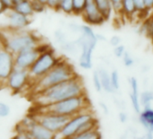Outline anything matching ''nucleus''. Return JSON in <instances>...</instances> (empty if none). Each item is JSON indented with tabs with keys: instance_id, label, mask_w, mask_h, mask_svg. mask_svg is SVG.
Returning a JSON list of instances; mask_svg holds the SVG:
<instances>
[{
	"instance_id": "1",
	"label": "nucleus",
	"mask_w": 153,
	"mask_h": 139,
	"mask_svg": "<svg viewBox=\"0 0 153 139\" xmlns=\"http://www.w3.org/2000/svg\"><path fill=\"white\" fill-rule=\"evenodd\" d=\"M85 93L86 89L83 80L78 75L70 80L47 88L39 93L31 94V99L36 107H40Z\"/></svg>"
},
{
	"instance_id": "2",
	"label": "nucleus",
	"mask_w": 153,
	"mask_h": 139,
	"mask_svg": "<svg viewBox=\"0 0 153 139\" xmlns=\"http://www.w3.org/2000/svg\"><path fill=\"white\" fill-rule=\"evenodd\" d=\"M77 75L78 74L76 73L74 66L67 60L62 58L50 71L32 84L30 86L31 94L39 93L47 88L70 80Z\"/></svg>"
},
{
	"instance_id": "3",
	"label": "nucleus",
	"mask_w": 153,
	"mask_h": 139,
	"mask_svg": "<svg viewBox=\"0 0 153 139\" xmlns=\"http://www.w3.org/2000/svg\"><path fill=\"white\" fill-rule=\"evenodd\" d=\"M91 109V101L87 93L68 98L46 106L37 107L34 112H45L71 118L83 111Z\"/></svg>"
},
{
	"instance_id": "4",
	"label": "nucleus",
	"mask_w": 153,
	"mask_h": 139,
	"mask_svg": "<svg viewBox=\"0 0 153 139\" xmlns=\"http://www.w3.org/2000/svg\"><path fill=\"white\" fill-rule=\"evenodd\" d=\"M96 129H99V120L91 108L69 118L62 130L56 135V139H68Z\"/></svg>"
},
{
	"instance_id": "5",
	"label": "nucleus",
	"mask_w": 153,
	"mask_h": 139,
	"mask_svg": "<svg viewBox=\"0 0 153 139\" xmlns=\"http://www.w3.org/2000/svg\"><path fill=\"white\" fill-rule=\"evenodd\" d=\"M80 36L74 40L80 49V57L78 60L79 67L84 70L92 68L93 51L98 44L97 34L94 32L91 26L88 24L80 25Z\"/></svg>"
},
{
	"instance_id": "6",
	"label": "nucleus",
	"mask_w": 153,
	"mask_h": 139,
	"mask_svg": "<svg viewBox=\"0 0 153 139\" xmlns=\"http://www.w3.org/2000/svg\"><path fill=\"white\" fill-rule=\"evenodd\" d=\"M2 42L5 49L13 55H16L23 50L35 49L42 42L36 33L29 31H11L3 36Z\"/></svg>"
},
{
	"instance_id": "7",
	"label": "nucleus",
	"mask_w": 153,
	"mask_h": 139,
	"mask_svg": "<svg viewBox=\"0 0 153 139\" xmlns=\"http://www.w3.org/2000/svg\"><path fill=\"white\" fill-rule=\"evenodd\" d=\"M63 58L58 57L56 51L50 47L48 49L39 54L37 60L28 70L31 81V85L48 71H50Z\"/></svg>"
},
{
	"instance_id": "8",
	"label": "nucleus",
	"mask_w": 153,
	"mask_h": 139,
	"mask_svg": "<svg viewBox=\"0 0 153 139\" xmlns=\"http://www.w3.org/2000/svg\"><path fill=\"white\" fill-rule=\"evenodd\" d=\"M49 48L50 46L48 44H45L41 42L35 49H26L14 55V67L29 70L39 58V54L48 49Z\"/></svg>"
},
{
	"instance_id": "9",
	"label": "nucleus",
	"mask_w": 153,
	"mask_h": 139,
	"mask_svg": "<svg viewBox=\"0 0 153 139\" xmlns=\"http://www.w3.org/2000/svg\"><path fill=\"white\" fill-rule=\"evenodd\" d=\"M4 85L13 93H20L23 92L29 86H31L29 71L14 67L9 77L5 81Z\"/></svg>"
},
{
	"instance_id": "10",
	"label": "nucleus",
	"mask_w": 153,
	"mask_h": 139,
	"mask_svg": "<svg viewBox=\"0 0 153 139\" xmlns=\"http://www.w3.org/2000/svg\"><path fill=\"white\" fill-rule=\"evenodd\" d=\"M32 114L35 116L39 124H40L42 127H44L45 129H48L56 135L62 130V129L65 127V125L67 123L69 120L68 117L56 115L53 113L34 112Z\"/></svg>"
},
{
	"instance_id": "11",
	"label": "nucleus",
	"mask_w": 153,
	"mask_h": 139,
	"mask_svg": "<svg viewBox=\"0 0 153 139\" xmlns=\"http://www.w3.org/2000/svg\"><path fill=\"white\" fill-rule=\"evenodd\" d=\"M14 69V55L5 49L0 39V84H5V81Z\"/></svg>"
},
{
	"instance_id": "12",
	"label": "nucleus",
	"mask_w": 153,
	"mask_h": 139,
	"mask_svg": "<svg viewBox=\"0 0 153 139\" xmlns=\"http://www.w3.org/2000/svg\"><path fill=\"white\" fill-rule=\"evenodd\" d=\"M86 24L90 26H100L106 22L105 18L99 10L94 0H86V4L81 15Z\"/></svg>"
},
{
	"instance_id": "13",
	"label": "nucleus",
	"mask_w": 153,
	"mask_h": 139,
	"mask_svg": "<svg viewBox=\"0 0 153 139\" xmlns=\"http://www.w3.org/2000/svg\"><path fill=\"white\" fill-rule=\"evenodd\" d=\"M7 29L11 31H22L28 28L30 24V19L13 9L7 10L5 13Z\"/></svg>"
},
{
	"instance_id": "14",
	"label": "nucleus",
	"mask_w": 153,
	"mask_h": 139,
	"mask_svg": "<svg viewBox=\"0 0 153 139\" xmlns=\"http://www.w3.org/2000/svg\"><path fill=\"white\" fill-rule=\"evenodd\" d=\"M129 85H130V90H131L129 93L131 105H132L134 111L138 115L142 111V106L140 102V86H139V82L137 78L134 76L130 77Z\"/></svg>"
},
{
	"instance_id": "15",
	"label": "nucleus",
	"mask_w": 153,
	"mask_h": 139,
	"mask_svg": "<svg viewBox=\"0 0 153 139\" xmlns=\"http://www.w3.org/2000/svg\"><path fill=\"white\" fill-rule=\"evenodd\" d=\"M138 120L146 132L153 134V108L144 107L138 114Z\"/></svg>"
},
{
	"instance_id": "16",
	"label": "nucleus",
	"mask_w": 153,
	"mask_h": 139,
	"mask_svg": "<svg viewBox=\"0 0 153 139\" xmlns=\"http://www.w3.org/2000/svg\"><path fill=\"white\" fill-rule=\"evenodd\" d=\"M27 132L30 139H56V134L45 129L38 122Z\"/></svg>"
},
{
	"instance_id": "17",
	"label": "nucleus",
	"mask_w": 153,
	"mask_h": 139,
	"mask_svg": "<svg viewBox=\"0 0 153 139\" xmlns=\"http://www.w3.org/2000/svg\"><path fill=\"white\" fill-rule=\"evenodd\" d=\"M100 75V82H101V86H102V91H104L107 93H114L115 91L112 87L111 84V80H110V73L104 67H100L97 69Z\"/></svg>"
},
{
	"instance_id": "18",
	"label": "nucleus",
	"mask_w": 153,
	"mask_h": 139,
	"mask_svg": "<svg viewBox=\"0 0 153 139\" xmlns=\"http://www.w3.org/2000/svg\"><path fill=\"white\" fill-rule=\"evenodd\" d=\"M14 11L28 16V17H31L35 13L33 11V7H32V3L30 0H21L17 3L14 4V6L13 8Z\"/></svg>"
},
{
	"instance_id": "19",
	"label": "nucleus",
	"mask_w": 153,
	"mask_h": 139,
	"mask_svg": "<svg viewBox=\"0 0 153 139\" xmlns=\"http://www.w3.org/2000/svg\"><path fill=\"white\" fill-rule=\"evenodd\" d=\"M94 1H95L99 10L102 13L103 17L105 18L106 22L108 21L111 18L112 13H114L110 0H94Z\"/></svg>"
},
{
	"instance_id": "20",
	"label": "nucleus",
	"mask_w": 153,
	"mask_h": 139,
	"mask_svg": "<svg viewBox=\"0 0 153 139\" xmlns=\"http://www.w3.org/2000/svg\"><path fill=\"white\" fill-rule=\"evenodd\" d=\"M137 13L136 7L133 0H123L122 3V13L127 18H131Z\"/></svg>"
},
{
	"instance_id": "21",
	"label": "nucleus",
	"mask_w": 153,
	"mask_h": 139,
	"mask_svg": "<svg viewBox=\"0 0 153 139\" xmlns=\"http://www.w3.org/2000/svg\"><path fill=\"white\" fill-rule=\"evenodd\" d=\"M68 139H102V134L99 129L77 134Z\"/></svg>"
},
{
	"instance_id": "22",
	"label": "nucleus",
	"mask_w": 153,
	"mask_h": 139,
	"mask_svg": "<svg viewBox=\"0 0 153 139\" xmlns=\"http://www.w3.org/2000/svg\"><path fill=\"white\" fill-rule=\"evenodd\" d=\"M140 102L142 108L151 107L153 102L152 90H145L142 93H140Z\"/></svg>"
},
{
	"instance_id": "23",
	"label": "nucleus",
	"mask_w": 153,
	"mask_h": 139,
	"mask_svg": "<svg viewBox=\"0 0 153 139\" xmlns=\"http://www.w3.org/2000/svg\"><path fill=\"white\" fill-rule=\"evenodd\" d=\"M56 11H61L65 14H74L73 0H60Z\"/></svg>"
},
{
	"instance_id": "24",
	"label": "nucleus",
	"mask_w": 153,
	"mask_h": 139,
	"mask_svg": "<svg viewBox=\"0 0 153 139\" xmlns=\"http://www.w3.org/2000/svg\"><path fill=\"white\" fill-rule=\"evenodd\" d=\"M60 48L62 49V50H64L65 52L69 53V54H75V53H77V51L79 49L74 40V41L67 40L63 45H61Z\"/></svg>"
},
{
	"instance_id": "25",
	"label": "nucleus",
	"mask_w": 153,
	"mask_h": 139,
	"mask_svg": "<svg viewBox=\"0 0 153 139\" xmlns=\"http://www.w3.org/2000/svg\"><path fill=\"white\" fill-rule=\"evenodd\" d=\"M110 80L115 93L117 92L120 89V75L117 70L115 69L110 72Z\"/></svg>"
},
{
	"instance_id": "26",
	"label": "nucleus",
	"mask_w": 153,
	"mask_h": 139,
	"mask_svg": "<svg viewBox=\"0 0 153 139\" xmlns=\"http://www.w3.org/2000/svg\"><path fill=\"white\" fill-rule=\"evenodd\" d=\"M151 25H152V16L150 18H146L143 22L139 27V32L146 37L149 38L150 31H151Z\"/></svg>"
},
{
	"instance_id": "27",
	"label": "nucleus",
	"mask_w": 153,
	"mask_h": 139,
	"mask_svg": "<svg viewBox=\"0 0 153 139\" xmlns=\"http://www.w3.org/2000/svg\"><path fill=\"white\" fill-rule=\"evenodd\" d=\"M85 4H86V0H73L74 14L81 16L82 13V11L84 9Z\"/></svg>"
},
{
	"instance_id": "28",
	"label": "nucleus",
	"mask_w": 153,
	"mask_h": 139,
	"mask_svg": "<svg viewBox=\"0 0 153 139\" xmlns=\"http://www.w3.org/2000/svg\"><path fill=\"white\" fill-rule=\"evenodd\" d=\"M122 61H123V64L127 68H130L134 66L135 64V60L134 58V57L131 55V53H129L127 50L126 51V53L124 54L123 58H122Z\"/></svg>"
},
{
	"instance_id": "29",
	"label": "nucleus",
	"mask_w": 153,
	"mask_h": 139,
	"mask_svg": "<svg viewBox=\"0 0 153 139\" xmlns=\"http://www.w3.org/2000/svg\"><path fill=\"white\" fill-rule=\"evenodd\" d=\"M92 84H93L94 89L98 93L102 92L101 82H100V75H99L98 70H94L93 73H92Z\"/></svg>"
},
{
	"instance_id": "30",
	"label": "nucleus",
	"mask_w": 153,
	"mask_h": 139,
	"mask_svg": "<svg viewBox=\"0 0 153 139\" xmlns=\"http://www.w3.org/2000/svg\"><path fill=\"white\" fill-rule=\"evenodd\" d=\"M54 37H55V40L56 41V43L59 45V47L61 45H63L65 41H67V38H66V35L65 33L62 31V30H56L54 32Z\"/></svg>"
},
{
	"instance_id": "31",
	"label": "nucleus",
	"mask_w": 153,
	"mask_h": 139,
	"mask_svg": "<svg viewBox=\"0 0 153 139\" xmlns=\"http://www.w3.org/2000/svg\"><path fill=\"white\" fill-rule=\"evenodd\" d=\"M134 3V5L136 7V11L137 13L142 15V14H147L148 15V11L145 8V4H144V0H133Z\"/></svg>"
},
{
	"instance_id": "32",
	"label": "nucleus",
	"mask_w": 153,
	"mask_h": 139,
	"mask_svg": "<svg viewBox=\"0 0 153 139\" xmlns=\"http://www.w3.org/2000/svg\"><path fill=\"white\" fill-rule=\"evenodd\" d=\"M10 113H11L10 106L4 102H0V119L8 117Z\"/></svg>"
},
{
	"instance_id": "33",
	"label": "nucleus",
	"mask_w": 153,
	"mask_h": 139,
	"mask_svg": "<svg viewBox=\"0 0 153 139\" xmlns=\"http://www.w3.org/2000/svg\"><path fill=\"white\" fill-rule=\"evenodd\" d=\"M31 3H32V7H33L34 13H43L45 11V9L47 8L46 4H43L37 0H33V1H31Z\"/></svg>"
},
{
	"instance_id": "34",
	"label": "nucleus",
	"mask_w": 153,
	"mask_h": 139,
	"mask_svg": "<svg viewBox=\"0 0 153 139\" xmlns=\"http://www.w3.org/2000/svg\"><path fill=\"white\" fill-rule=\"evenodd\" d=\"M126 47L123 45V44H120L117 47L114 48V50H113V53H114V56L117 58H122L124 54L126 53Z\"/></svg>"
},
{
	"instance_id": "35",
	"label": "nucleus",
	"mask_w": 153,
	"mask_h": 139,
	"mask_svg": "<svg viewBox=\"0 0 153 139\" xmlns=\"http://www.w3.org/2000/svg\"><path fill=\"white\" fill-rule=\"evenodd\" d=\"M111 4H112V8H113V12L116 13H122V3L123 0H110Z\"/></svg>"
},
{
	"instance_id": "36",
	"label": "nucleus",
	"mask_w": 153,
	"mask_h": 139,
	"mask_svg": "<svg viewBox=\"0 0 153 139\" xmlns=\"http://www.w3.org/2000/svg\"><path fill=\"white\" fill-rule=\"evenodd\" d=\"M121 42H122V40H121V38H120L118 35H113V36L109 39V43H110V45L113 46L114 48L117 47V46H118V45H120V44H122Z\"/></svg>"
},
{
	"instance_id": "37",
	"label": "nucleus",
	"mask_w": 153,
	"mask_h": 139,
	"mask_svg": "<svg viewBox=\"0 0 153 139\" xmlns=\"http://www.w3.org/2000/svg\"><path fill=\"white\" fill-rule=\"evenodd\" d=\"M12 139H30L27 131H21V132H15L14 136Z\"/></svg>"
},
{
	"instance_id": "38",
	"label": "nucleus",
	"mask_w": 153,
	"mask_h": 139,
	"mask_svg": "<svg viewBox=\"0 0 153 139\" xmlns=\"http://www.w3.org/2000/svg\"><path fill=\"white\" fill-rule=\"evenodd\" d=\"M60 0H48L47 2V7L53 9V10H57V6L59 4Z\"/></svg>"
},
{
	"instance_id": "39",
	"label": "nucleus",
	"mask_w": 153,
	"mask_h": 139,
	"mask_svg": "<svg viewBox=\"0 0 153 139\" xmlns=\"http://www.w3.org/2000/svg\"><path fill=\"white\" fill-rule=\"evenodd\" d=\"M118 120H119V121L121 123L125 124V123H126L128 121L129 116H128V114L126 111H120L119 114H118Z\"/></svg>"
},
{
	"instance_id": "40",
	"label": "nucleus",
	"mask_w": 153,
	"mask_h": 139,
	"mask_svg": "<svg viewBox=\"0 0 153 139\" xmlns=\"http://www.w3.org/2000/svg\"><path fill=\"white\" fill-rule=\"evenodd\" d=\"M2 2V4H4V6L6 8V10H11L13 8L15 2L13 0H0Z\"/></svg>"
},
{
	"instance_id": "41",
	"label": "nucleus",
	"mask_w": 153,
	"mask_h": 139,
	"mask_svg": "<svg viewBox=\"0 0 153 139\" xmlns=\"http://www.w3.org/2000/svg\"><path fill=\"white\" fill-rule=\"evenodd\" d=\"M68 27H69V29L73 31V32H79L80 31V25L79 24H77V23H69V25H68Z\"/></svg>"
},
{
	"instance_id": "42",
	"label": "nucleus",
	"mask_w": 153,
	"mask_h": 139,
	"mask_svg": "<svg viewBox=\"0 0 153 139\" xmlns=\"http://www.w3.org/2000/svg\"><path fill=\"white\" fill-rule=\"evenodd\" d=\"M144 4L148 12L153 11V0H144Z\"/></svg>"
},
{
	"instance_id": "43",
	"label": "nucleus",
	"mask_w": 153,
	"mask_h": 139,
	"mask_svg": "<svg viewBox=\"0 0 153 139\" xmlns=\"http://www.w3.org/2000/svg\"><path fill=\"white\" fill-rule=\"evenodd\" d=\"M100 106L101 110L103 111V112H104L105 114H108L109 110H108V106H107V104H106V103H104V102H100Z\"/></svg>"
},
{
	"instance_id": "44",
	"label": "nucleus",
	"mask_w": 153,
	"mask_h": 139,
	"mask_svg": "<svg viewBox=\"0 0 153 139\" xmlns=\"http://www.w3.org/2000/svg\"><path fill=\"white\" fill-rule=\"evenodd\" d=\"M149 39L152 40V42L153 44V16H152V25H151V31H150Z\"/></svg>"
},
{
	"instance_id": "45",
	"label": "nucleus",
	"mask_w": 153,
	"mask_h": 139,
	"mask_svg": "<svg viewBox=\"0 0 153 139\" xmlns=\"http://www.w3.org/2000/svg\"><path fill=\"white\" fill-rule=\"evenodd\" d=\"M6 8L4 6V4H2V2L0 1V15H2V14H4V13H6Z\"/></svg>"
},
{
	"instance_id": "46",
	"label": "nucleus",
	"mask_w": 153,
	"mask_h": 139,
	"mask_svg": "<svg viewBox=\"0 0 153 139\" xmlns=\"http://www.w3.org/2000/svg\"><path fill=\"white\" fill-rule=\"evenodd\" d=\"M145 139H153V134L151 132H147L145 135Z\"/></svg>"
},
{
	"instance_id": "47",
	"label": "nucleus",
	"mask_w": 153,
	"mask_h": 139,
	"mask_svg": "<svg viewBox=\"0 0 153 139\" xmlns=\"http://www.w3.org/2000/svg\"><path fill=\"white\" fill-rule=\"evenodd\" d=\"M37 1H39V2H40L41 4H46V5H47V2H48V0H37Z\"/></svg>"
},
{
	"instance_id": "48",
	"label": "nucleus",
	"mask_w": 153,
	"mask_h": 139,
	"mask_svg": "<svg viewBox=\"0 0 153 139\" xmlns=\"http://www.w3.org/2000/svg\"><path fill=\"white\" fill-rule=\"evenodd\" d=\"M133 139H145V136H143V137H134Z\"/></svg>"
},
{
	"instance_id": "49",
	"label": "nucleus",
	"mask_w": 153,
	"mask_h": 139,
	"mask_svg": "<svg viewBox=\"0 0 153 139\" xmlns=\"http://www.w3.org/2000/svg\"><path fill=\"white\" fill-rule=\"evenodd\" d=\"M13 1H14L15 3H17V2H19V1H21V0H13Z\"/></svg>"
},
{
	"instance_id": "50",
	"label": "nucleus",
	"mask_w": 153,
	"mask_h": 139,
	"mask_svg": "<svg viewBox=\"0 0 153 139\" xmlns=\"http://www.w3.org/2000/svg\"><path fill=\"white\" fill-rule=\"evenodd\" d=\"M30 1H33V0H30Z\"/></svg>"
},
{
	"instance_id": "51",
	"label": "nucleus",
	"mask_w": 153,
	"mask_h": 139,
	"mask_svg": "<svg viewBox=\"0 0 153 139\" xmlns=\"http://www.w3.org/2000/svg\"><path fill=\"white\" fill-rule=\"evenodd\" d=\"M152 12H153V11H152ZM152 16H153V14H152Z\"/></svg>"
}]
</instances>
